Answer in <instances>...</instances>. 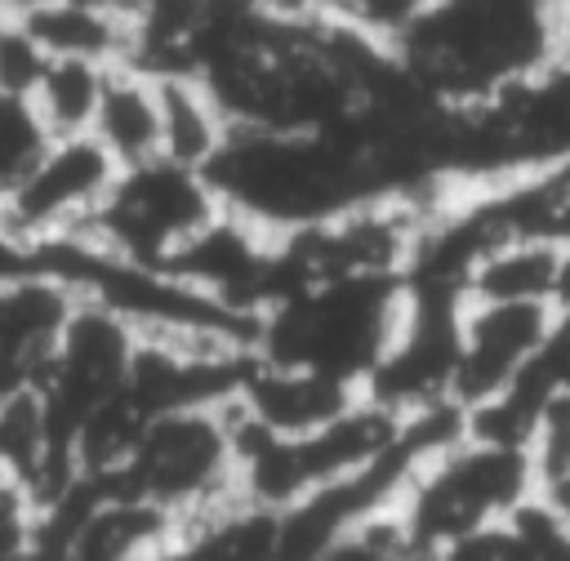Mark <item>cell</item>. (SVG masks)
<instances>
[{
    "label": "cell",
    "mask_w": 570,
    "mask_h": 561,
    "mask_svg": "<svg viewBox=\"0 0 570 561\" xmlns=\"http://www.w3.org/2000/svg\"><path fill=\"white\" fill-rule=\"evenodd\" d=\"M156 80H160V156L205 169L218 156L223 138L232 134L223 102L191 71H156Z\"/></svg>",
    "instance_id": "7"
},
{
    "label": "cell",
    "mask_w": 570,
    "mask_h": 561,
    "mask_svg": "<svg viewBox=\"0 0 570 561\" xmlns=\"http://www.w3.org/2000/svg\"><path fill=\"white\" fill-rule=\"evenodd\" d=\"M107 481L151 499L183 525L240 494L236 396L160 410L138 423L125 459Z\"/></svg>",
    "instance_id": "2"
},
{
    "label": "cell",
    "mask_w": 570,
    "mask_h": 561,
    "mask_svg": "<svg viewBox=\"0 0 570 561\" xmlns=\"http://www.w3.org/2000/svg\"><path fill=\"white\" fill-rule=\"evenodd\" d=\"M111 160L125 165H142L160 156V80L156 71L138 67V62H116L89 129Z\"/></svg>",
    "instance_id": "6"
},
{
    "label": "cell",
    "mask_w": 570,
    "mask_h": 561,
    "mask_svg": "<svg viewBox=\"0 0 570 561\" xmlns=\"http://www.w3.org/2000/svg\"><path fill=\"white\" fill-rule=\"evenodd\" d=\"M223 209L227 205L205 169L156 156L125 165L98 214L71 236H85L89 245L134 263L169 267Z\"/></svg>",
    "instance_id": "3"
},
{
    "label": "cell",
    "mask_w": 570,
    "mask_h": 561,
    "mask_svg": "<svg viewBox=\"0 0 570 561\" xmlns=\"http://www.w3.org/2000/svg\"><path fill=\"white\" fill-rule=\"evenodd\" d=\"M552 303H508V298H463L459 316V361H454V405H472L508 392L552 329Z\"/></svg>",
    "instance_id": "5"
},
{
    "label": "cell",
    "mask_w": 570,
    "mask_h": 561,
    "mask_svg": "<svg viewBox=\"0 0 570 561\" xmlns=\"http://www.w3.org/2000/svg\"><path fill=\"white\" fill-rule=\"evenodd\" d=\"M49 129L36 116L31 98H9L0 94V200L9 196V187L36 165V156L49 147Z\"/></svg>",
    "instance_id": "9"
},
{
    "label": "cell",
    "mask_w": 570,
    "mask_h": 561,
    "mask_svg": "<svg viewBox=\"0 0 570 561\" xmlns=\"http://www.w3.org/2000/svg\"><path fill=\"white\" fill-rule=\"evenodd\" d=\"M36 4H45V0H0V13H27Z\"/></svg>",
    "instance_id": "11"
},
{
    "label": "cell",
    "mask_w": 570,
    "mask_h": 561,
    "mask_svg": "<svg viewBox=\"0 0 570 561\" xmlns=\"http://www.w3.org/2000/svg\"><path fill=\"white\" fill-rule=\"evenodd\" d=\"M116 62H98V58H71V53H49L36 89H31V107L45 120V129L58 134H89L107 76Z\"/></svg>",
    "instance_id": "8"
},
{
    "label": "cell",
    "mask_w": 570,
    "mask_h": 561,
    "mask_svg": "<svg viewBox=\"0 0 570 561\" xmlns=\"http://www.w3.org/2000/svg\"><path fill=\"white\" fill-rule=\"evenodd\" d=\"M120 165L94 134H58L0 200V232L22 245H49L80 232L107 200Z\"/></svg>",
    "instance_id": "4"
},
{
    "label": "cell",
    "mask_w": 570,
    "mask_h": 561,
    "mask_svg": "<svg viewBox=\"0 0 570 561\" xmlns=\"http://www.w3.org/2000/svg\"><path fill=\"white\" fill-rule=\"evenodd\" d=\"M570 49V0H423L392 40L441 102H476Z\"/></svg>",
    "instance_id": "1"
},
{
    "label": "cell",
    "mask_w": 570,
    "mask_h": 561,
    "mask_svg": "<svg viewBox=\"0 0 570 561\" xmlns=\"http://www.w3.org/2000/svg\"><path fill=\"white\" fill-rule=\"evenodd\" d=\"M45 62H49V49L40 45V36L18 13H0V94L31 98Z\"/></svg>",
    "instance_id": "10"
}]
</instances>
